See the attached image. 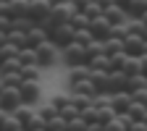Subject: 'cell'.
Segmentation results:
<instances>
[{
    "label": "cell",
    "mask_w": 147,
    "mask_h": 131,
    "mask_svg": "<svg viewBox=\"0 0 147 131\" xmlns=\"http://www.w3.org/2000/svg\"><path fill=\"white\" fill-rule=\"evenodd\" d=\"M89 29H92V34H95L97 40H108V37H110V29H113V24H110V18L102 13V16H95V18H92Z\"/></svg>",
    "instance_id": "obj_6"
},
{
    "label": "cell",
    "mask_w": 147,
    "mask_h": 131,
    "mask_svg": "<svg viewBox=\"0 0 147 131\" xmlns=\"http://www.w3.org/2000/svg\"><path fill=\"white\" fill-rule=\"evenodd\" d=\"M123 71L129 73V76H134V73H144V68H142V58H139V55H129L126 63H123Z\"/></svg>",
    "instance_id": "obj_22"
},
{
    "label": "cell",
    "mask_w": 147,
    "mask_h": 131,
    "mask_svg": "<svg viewBox=\"0 0 147 131\" xmlns=\"http://www.w3.org/2000/svg\"><path fill=\"white\" fill-rule=\"evenodd\" d=\"M87 52H89V58L102 55V52H105V40H92V42L87 45Z\"/></svg>",
    "instance_id": "obj_34"
},
{
    "label": "cell",
    "mask_w": 147,
    "mask_h": 131,
    "mask_svg": "<svg viewBox=\"0 0 147 131\" xmlns=\"http://www.w3.org/2000/svg\"><path fill=\"white\" fill-rule=\"evenodd\" d=\"M129 87V73L126 71H110V92H123Z\"/></svg>",
    "instance_id": "obj_12"
},
{
    "label": "cell",
    "mask_w": 147,
    "mask_h": 131,
    "mask_svg": "<svg viewBox=\"0 0 147 131\" xmlns=\"http://www.w3.org/2000/svg\"><path fill=\"white\" fill-rule=\"evenodd\" d=\"M97 3H100V5H102V11H108V8H110V5H116V0H97Z\"/></svg>",
    "instance_id": "obj_45"
},
{
    "label": "cell",
    "mask_w": 147,
    "mask_h": 131,
    "mask_svg": "<svg viewBox=\"0 0 147 131\" xmlns=\"http://www.w3.org/2000/svg\"><path fill=\"white\" fill-rule=\"evenodd\" d=\"M66 126H68V121H66L61 113L55 116V118H50V121H47V131H63Z\"/></svg>",
    "instance_id": "obj_36"
},
{
    "label": "cell",
    "mask_w": 147,
    "mask_h": 131,
    "mask_svg": "<svg viewBox=\"0 0 147 131\" xmlns=\"http://www.w3.org/2000/svg\"><path fill=\"white\" fill-rule=\"evenodd\" d=\"M144 52H147V42H144Z\"/></svg>",
    "instance_id": "obj_51"
},
{
    "label": "cell",
    "mask_w": 147,
    "mask_h": 131,
    "mask_svg": "<svg viewBox=\"0 0 147 131\" xmlns=\"http://www.w3.org/2000/svg\"><path fill=\"white\" fill-rule=\"evenodd\" d=\"M21 52V47L13 45V42H0V58L8 60V58H16V55Z\"/></svg>",
    "instance_id": "obj_28"
},
{
    "label": "cell",
    "mask_w": 147,
    "mask_h": 131,
    "mask_svg": "<svg viewBox=\"0 0 147 131\" xmlns=\"http://www.w3.org/2000/svg\"><path fill=\"white\" fill-rule=\"evenodd\" d=\"M129 116H131L134 121H144V116H147V105H144L142 100H134L131 107H129Z\"/></svg>",
    "instance_id": "obj_26"
},
{
    "label": "cell",
    "mask_w": 147,
    "mask_h": 131,
    "mask_svg": "<svg viewBox=\"0 0 147 131\" xmlns=\"http://www.w3.org/2000/svg\"><path fill=\"white\" fill-rule=\"evenodd\" d=\"M37 113H40L45 121H50V118H55V116H58V110H55V107L47 102V105H37Z\"/></svg>",
    "instance_id": "obj_39"
},
{
    "label": "cell",
    "mask_w": 147,
    "mask_h": 131,
    "mask_svg": "<svg viewBox=\"0 0 147 131\" xmlns=\"http://www.w3.org/2000/svg\"><path fill=\"white\" fill-rule=\"evenodd\" d=\"M63 131H66V128H63Z\"/></svg>",
    "instance_id": "obj_53"
},
{
    "label": "cell",
    "mask_w": 147,
    "mask_h": 131,
    "mask_svg": "<svg viewBox=\"0 0 147 131\" xmlns=\"http://www.w3.org/2000/svg\"><path fill=\"white\" fill-rule=\"evenodd\" d=\"M11 113H13V116H16L18 121H21V123L26 126V123H29V118H32V116L37 113V107H34V105H29V102H24V105H18L16 110H11Z\"/></svg>",
    "instance_id": "obj_18"
},
{
    "label": "cell",
    "mask_w": 147,
    "mask_h": 131,
    "mask_svg": "<svg viewBox=\"0 0 147 131\" xmlns=\"http://www.w3.org/2000/svg\"><path fill=\"white\" fill-rule=\"evenodd\" d=\"M21 73H24V79H29V81H40V79H42V66H37V63L24 66Z\"/></svg>",
    "instance_id": "obj_29"
},
{
    "label": "cell",
    "mask_w": 147,
    "mask_h": 131,
    "mask_svg": "<svg viewBox=\"0 0 147 131\" xmlns=\"http://www.w3.org/2000/svg\"><path fill=\"white\" fill-rule=\"evenodd\" d=\"M131 102H134V95H131V92H126V89L113 95V107H116V113H118V116H121V113H129Z\"/></svg>",
    "instance_id": "obj_10"
},
{
    "label": "cell",
    "mask_w": 147,
    "mask_h": 131,
    "mask_svg": "<svg viewBox=\"0 0 147 131\" xmlns=\"http://www.w3.org/2000/svg\"><path fill=\"white\" fill-rule=\"evenodd\" d=\"M131 131H147V121H134Z\"/></svg>",
    "instance_id": "obj_44"
},
{
    "label": "cell",
    "mask_w": 147,
    "mask_h": 131,
    "mask_svg": "<svg viewBox=\"0 0 147 131\" xmlns=\"http://www.w3.org/2000/svg\"><path fill=\"white\" fill-rule=\"evenodd\" d=\"M87 131H105V123L95 121V123H89V126H87Z\"/></svg>",
    "instance_id": "obj_43"
},
{
    "label": "cell",
    "mask_w": 147,
    "mask_h": 131,
    "mask_svg": "<svg viewBox=\"0 0 147 131\" xmlns=\"http://www.w3.org/2000/svg\"><path fill=\"white\" fill-rule=\"evenodd\" d=\"M126 11H129V16H131V18H142V16L147 13V0H131Z\"/></svg>",
    "instance_id": "obj_24"
},
{
    "label": "cell",
    "mask_w": 147,
    "mask_h": 131,
    "mask_svg": "<svg viewBox=\"0 0 147 131\" xmlns=\"http://www.w3.org/2000/svg\"><path fill=\"white\" fill-rule=\"evenodd\" d=\"M89 66L95 68V71H113V63H110V55H108V52L89 58Z\"/></svg>",
    "instance_id": "obj_19"
},
{
    "label": "cell",
    "mask_w": 147,
    "mask_h": 131,
    "mask_svg": "<svg viewBox=\"0 0 147 131\" xmlns=\"http://www.w3.org/2000/svg\"><path fill=\"white\" fill-rule=\"evenodd\" d=\"M82 118H84L87 123H95V121H100V107H95V105L84 107V110H82ZM100 123H102V121H100Z\"/></svg>",
    "instance_id": "obj_33"
},
{
    "label": "cell",
    "mask_w": 147,
    "mask_h": 131,
    "mask_svg": "<svg viewBox=\"0 0 147 131\" xmlns=\"http://www.w3.org/2000/svg\"><path fill=\"white\" fill-rule=\"evenodd\" d=\"M92 81H95L97 92L113 95V92H110V71H95V68H92Z\"/></svg>",
    "instance_id": "obj_13"
},
{
    "label": "cell",
    "mask_w": 147,
    "mask_h": 131,
    "mask_svg": "<svg viewBox=\"0 0 147 131\" xmlns=\"http://www.w3.org/2000/svg\"><path fill=\"white\" fill-rule=\"evenodd\" d=\"M37 55H40V66L42 68H50V66H55V63L61 60V47L50 40V42H45V45L37 47Z\"/></svg>",
    "instance_id": "obj_2"
},
{
    "label": "cell",
    "mask_w": 147,
    "mask_h": 131,
    "mask_svg": "<svg viewBox=\"0 0 147 131\" xmlns=\"http://www.w3.org/2000/svg\"><path fill=\"white\" fill-rule=\"evenodd\" d=\"M45 42H50V32L37 24V26L29 32V45H32V47H40V45H45Z\"/></svg>",
    "instance_id": "obj_17"
},
{
    "label": "cell",
    "mask_w": 147,
    "mask_h": 131,
    "mask_svg": "<svg viewBox=\"0 0 147 131\" xmlns=\"http://www.w3.org/2000/svg\"><path fill=\"white\" fill-rule=\"evenodd\" d=\"M34 131H47V128H34Z\"/></svg>",
    "instance_id": "obj_49"
},
{
    "label": "cell",
    "mask_w": 147,
    "mask_h": 131,
    "mask_svg": "<svg viewBox=\"0 0 147 131\" xmlns=\"http://www.w3.org/2000/svg\"><path fill=\"white\" fill-rule=\"evenodd\" d=\"M144 121H147V116H144Z\"/></svg>",
    "instance_id": "obj_52"
},
{
    "label": "cell",
    "mask_w": 147,
    "mask_h": 131,
    "mask_svg": "<svg viewBox=\"0 0 147 131\" xmlns=\"http://www.w3.org/2000/svg\"><path fill=\"white\" fill-rule=\"evenodd\" d=\"M61 116H63L66 121H71V118H76V116H82V110H79L76 105H74V100H71V102H68V105H66V107L61 110Z\"/></svg>",
    "instance_id": "obj_40"
},
{
    "label": "cell",
    "mask_w": 147,
    "mask_h": 131,
    "mask_svg": "<svg viewBox=\"0 0 147 131\" xmlns=\"http://www.w3.org/2000/svg\"><path fill=\"white\" fill-rule=\"evenodd\" d=\"M18 58L24 60V66H32V63L40 66V55H37V47H24L21 52H18Z\"/></svg>",
    "instance_id": "obj_27"
},
{
    "label": "cell",
    "mask_w": 147,
    "mask_h": 131,
    "mask_svg": "<svg viewBox=\"0 0 147 131\" xmlns=\"http://www.w3.org/2000/svg\"><path fill=\"white\" fill-rule=\"evenodd\" d=\"M87 126H89V123H87L82 116H76V118H71V121H68L66 131H87Z\"/></svg>",
    "instance_id": "obj_37"
},
{
    "label": "cell",
    "mask_w": 147,
    "mask_h": 131,
    "mask_svg": "<svg viewBox=\"0 0 147 131\" xmlns=\"http://www.w3.org/2000/svg\"><path fill=\"white\" fill-rule=\"evenodd\" d=\"M18 131H29V128H18Z\"/></svg>",
    "instance_id": "obj_50"
},
{
    "label": "cell",
    "mask_w": 147,
    "mask_h": 131,
    "mask_svg": "<svg viewBox=\"0 0 147 131\" xmlns=\"http://www.w3.org/2000/svg\"><path fill=\"white\" fill-rule=\"evenodd\" d=\"M18 128H24V123L11 110H3V116H0V131H18Z\"/></svg>",
    "instance_id": "obj_15"
},
{
    "label": "cell",
    "mask_w": 147,
    "mask_h": 131,
    "mask_svg": "<svg viewBox=\"0 0 147 131\" xmlns=\"http://www.w3.org/2000/svg\"><path fill=\"white\" fill-rule=\"evenodd\" d=\"M68 102H71V92H68V95H53V97H50V105L58 110V113H61V110H63Z\"/></svg>",
    "instance_id": "obj_31"
},
{
    "label": "cell",
    "mask_w": 147,
    "mask_h": 131,
    "mask_svg": "<svg viewBox=\"0 0 147 131\" xmlns=\"http://www.w3.org/2000/svg\"><path fill=\"white\" fill-rule=\"evenodd\" d=\"M71 24H74V29H89V24H92V18L84 13V11H76V16L71 18Z\"/></svg>",
    "instance_id": "obj_30"
},
{
    "label": "cell",
    "mask_w": 147,
    "mask_h": 131,
    "mask_svg": "<svg viewBox=\"0 0 147 131\" xmlns=\"http://www.w3.org/2000/svg\"><path fill=\"white\" fill-rule=\"evenodd\" d=\"M82 79H92V66H89V63H82V66L68 68V84L82 81Z\"/></svg>",
    "instance_id": "obj_14"
},
{
    "label": "cell",
    "mask_w": 147,
    "mask_h": 131,
    "mask_svg": "<svg viewBox=\"0 0 147 131\" xmlns=\"http://www.w3.org/2000/svg\"><path fill=\"white\" fill-rule=\"evenodd\" d=\"M0 102H3V110H16L18 105H24V95H21V87H3V95H0Z\"/></svg>",
    "instance_id": "obj_4"
},
{
    "label": "cell",
    "mask_w": 147,
    "mask_h": 131,
    "mask_svg": "<svg viewBox=\"0 0 147 131\" xmlns=\"http://www.w3.org/2000/svg\"><path fill=\"white\" fill-rule=\"evenodd\" d=\"M74 16H76V5H74L71 0H68V3H63V5H58V8H53V18H55L58 24H71Z\"/></svg>",
    "instance_id": "obj_7"
},
{
    "label": "cell",
    "mask_w": 147,
    "mask_h": 131,
    "mask_svg": "<svg viewBox=\"0 0 147 131\" xmlns=\"http://www.w3.org/2000/svg\"><path fill=\"white\" fill-rule=\"evenodd\" d=\"M142 89H147V73H134V76H129V87H126V92H142Z\"/></svg>",
    "instance_id": "obj_20"
},
{
    "label": "cell",
    "mask_w": 147,
    "mask_h": 131,
    "mask_svg": "<svg viewBox=\"0 0 147 131\" xmlns=\"http://www.w3.org/2000/svg\"><path fill=\"white\" fill-rule=\"evenodd\" d=\"M21 68H24V60L18 58V55H16V58H8V60H3V73H11V71H21Z\"/></svg>",
    "instance_id": "obj_32"
},
{
    "label": "cell",
    "mask_w": 147,
    "mask_h": 131,
    "mask_svg": "<svg viewBox=\"0 0 147 131\" xmlns=\"http://www.w3.org/2000/svg\"><path fill=\"white\" fill-rule=\"evenodd\" d=\"M21 95H24V102H29V105H40L42 84H40V81H29V79H24V84H21Z\"/></svg>",
    "instance_id": "obj_5"
},
{
    "label": "cell",
    "mask_w": 147,
    "mask_h": 131,
    "mask_svg": "<svg viewBox=\"0 0 147 131\" xmlns=\"http://www.w3.org/2000/svg\"><path fill=\"white\" fill-rule=\"evenodd\" d=\"M53 3V8H58V5H63V3H68V0H50Z\"/></svg>",
    "instance_id": "obj_46"
},
{
    "label": "cell",
    "mask_w": 147,
    "mask_h": 131,
    "mask_svg": "<svg viewBox=\"0 0 147 131\" xmlns=\"http://www.w3.org/2000/svg\"><path fill=\"white\" fill-rule=\"evenodd\" d=\"M144 42H147L144 34H129L126 40H123V47H126L129 55H142L144 52Z\"/></svg>",
    "instance_id": "obj_8"
},
{
    "label": "cell",
    "mask_w": 147,
    "mask_h": 131,
    "mask_svg": "<svg viewBox=\"0 0 147 131\" xmlns=\"http://www.w3.org/2000/svg\"><path fill=\"white\" fill-rule=\"evenodd\" d=\"M129 34H144L147 37V24L142 18H131V21H129Z\"/></svg>",
    "instance_id": "obj_35"
},
{
    "label": "cell",
    "mask_w": 147,
    "mask_h": 131,
    "mask_svg": "<svg viewBox=\"0 0 147 131\" xmlns=\"http://www.w3.org/2000/svg\"><path fill=\"white\" fill-rule=\"evenodd\" d=\"M50 40L63 50L66 45H71L74 40H76V29H74V24H58V26L50 32Z\"/></svg>",
    "instance_id": "obj_3"
},
{
    "label": "cell",
    "mask_w": 147,
    "mask_h": 131,
    "mask_svg": "<svg viewBox=\"0 0 147 131\" xmlns=\"http://www.w3.org/2000/svg\"><path fill=\"white\" fill-rule=\"evenodd\" d=\"M126 47H123V40L121 37H108L105 40V52L108 55H116V52H123Z\"/></svg>",
    "instance_id": "obj_25"
},
{
    "label": "cell",
    "mask_w": 147,
    "mask_h": 131,
    "mask_svg": "<svg viewBox=\"0 0 147 131\" xmlns=\"http://www.w3.org/2000/svg\"><path fill=\"white\" fill-rule=\"evenodd\" d=\"M0 84H3V87H21V84H24V73H21V71H11V73H3Z\"/></svg>",
    "instance_id": "obj_23"
},
{
    "label": "cell",
    "mask_w": 147,
    "mask_h": 131,
    "mask_svg": "<svg viewBox=\"0 0 147 131\" xmlns=\"http://www.w3.org/2000/svg\"><path fill=\"white\" fill-rule=\"evenodd\" d=\"M116 3H118L121 8H129V3H131V0H116Z\"/></svg>",
    "instance_id": "obj_47"
},
{
    "label": "cell",
    "mask_w": 147,
    "mask_h": 131,
    "mask_svg": "<svg viewBox=\"0 0 147 131\" xmlns=\"http://www.w3.org/2000/svg\"><path fill=\"white\" fill-rule=\"evenodd\" d=\"M142 21H144V24H147V13H144V16H142Z\"/></svg>",
    "instance_id": "obj_48"
},
{
    "label": "cell",
    "mask_w": 147,
    "mask_h": 131,
    "mask_svg": "<svg viewBox=\"0 0 147 131\" xmlns=\"http://www.w3.org/2000/svg\"><path fill=\"white\" fill-rule=\"evenodd\" d=\"M8 3H11L13 18L16 16H29V11H32V0H8Z\"/></svg>",
    "instance_id": "obj_21"
},
{
    "label": "cell",
    "mask_w": 147,
    "mask_h": 131,
    "mask_svg": "<svg viewBox=\"0 0 147 131\" xmlns=\"http://www.w3.org/2000/svg\"><path fill=\"white\" fill-rule=\"evenodd\" d=\"M92 40H97V37L92 34V29H76V42H82V45H89Z\"/></svg>",
    "instance_id": "obj_41"
},
{
    "label": "cell",
    "mask_w": 147,
    "mask_h": 131,
    "mask_svg": "<svg viewBox=\"0 0 147 131\" xmlns=\"http://www.w3.org/2000/svg\"><path fill=\"white\" fill-rule=\"evenodd\" d=\"M105 16L110 18V24H126L129 18H131V16H129V11H126V8H121L118 3H116V5H110V8L105 11Z\"/></svg>",
    "instance_id": "obj_16"
},
{
    "label": "cell",
    "mask_w": 147,
    "mask_h": 131,
    "mask_svg": "<svg viewBox=\"0 0 147 131\" xmlns=\"http://www.w3.org/2000/svg\"><path fill=\"white\" fill-rule=\"evenodd\" d=\"M74 5H76V11H87L89 5H92V0H71Z\"/></svg>",
    "instance_id": "obj_42"
},
{
    "label": "cell",
    "mask_w": 147,
    "mask_h": 131,
    "mask_svg": "<svg viewBox=\"0 0 147 131\" xmlns=\"http://www.w3.org/2000/svg\"><path fill=\"white\" fill-rule=\"evenodd\" d=\"M68 87H71L68 92H74V95H89V97L100 95V92H97V87H95V81H92V79H82V81H74V84H68Z\"/></svg>",
    "instance_id": "obj_11"
},
{
    "label": "cell",
    "mask_w": 147,
    "mask_h": 131,
    "mask_svg": "<svg viewBox=\"0 0 147 131\" xmlns=\"http://www.w3.org/2000/svg\"><path fill=\"white\" fill-rule=\"evenodd\" d=\"M50 13H53V3H50V0H32V11H29V16L34 18L37 24H40L45 16H50Z\"/></svg>",
    "instance_id": "obj_9"
},
{
    "label": "cell",
    "mask_w": 147,
    "mask_h": 131,
    "mask_svg": "<svg viewBox=\"0 0 147 131\" xmlns=\"http://www.w3.org/2000/svg\"><path fill=\"white\" fill-rule=\"evenodd\" d=\"M61 60H63L68 68H74V66H82V63H89L87 45H82V42H76V40H74L71 45H66V47L61 50Z\"/></svg>",
    "instance_id": "obj_1"
},
{
    "label": "cell",
    "mask_w": 147,
    "mask_h": 131,
    "mask_svg": "<svg viewBox=\"0 0 147 131\" xmlns=\"http://www.w3.org/2000/svg\"><path fill=\"white\" fill-rule=\"evenodd\" d=\"M129 21H131V18H129ZM129 21L126 24H113L110 37H121V40H126V37H129Z\"/></svg>",
    "instance_id": "obj_38"
}]
</instances>
